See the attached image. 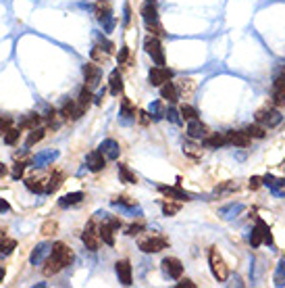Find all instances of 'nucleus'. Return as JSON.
Returning <instances> with one entry per match:
<instances>
[{
    "mask_svg": "<svg viewBox=\"0 0 285 288\" xmlns=\"http://www.w3.org/2000/svg\"><path fill=\"white\" fill-rule=\"evenodd\" d=\"M58 232V224L54 222V220H46L44 224H42V234L44 236H54Z\"/></svg>",
    "mask_w": 285,
    "mask_h": 288,
    "instance_id": "79ce46f5",
    "label": "nucleus"
},
{
    "mask_svg": "<svg viewBox=\"0 0 285 288\" xmlns=\"http://www.w3.org/2000/svg\"><path fill=\"white\" fill-rule=\"evenodd\" d=\"M84 113H86V111L79 107V102H77V100H67L65 105H63V109H61V115H63L65 119H71V121L79 119Z\"/></svg>",
    "mask_w": 285,
    "mask_h": 288,
    "instance_id": "f3484780",
    "label": "nucleus"
},
{
    "mask_svg": "<svg viewBox=\"0 0 285 288\" xmlns=\"http://www.w3.org/2000/svg\"><path fill=\"white\" fill-rule=\"evenodd\" d=\"M113 205H123V207H129V209H134V207H136V201H132L129 197H125V194H123V197H115V199H113Z\"/></svg>",
    "mask_w": 285,
    "mask_h": 288,
    "instance_id": "49530a36",
    "label": "nucleus"
},
{
    "mask_svg": "<svg viewBox=\"0 0 285 288\" xmlns=\"http://www.w3.org/2000/svg\"><path fill=\"white\" fill-rule=\"evenodd\" d=\"M164 117H167L171 123H175V125H179V123H181V113H179V111H175V109H169Z\"/></svg>",
    "mask_w": 285,
    "mask_h": 288,
    "instance_id": "09e8293b",
    "label": "nucleus"
},
{
    "mask_svg": "<svg viewBox=\"0 0 285 288\" xmlns=\"http://www.w3.org/2000/svg\"><path fill=\"white\" fill-rule=\"evenodd\" d=\"M281 119H283V115L277 111L275 105H273V107H265V109H260L256 113V121L263 123L265 128H277V125L281 123Z\"/></svg>",
    "mask_w": 285,
    "mask_h": 288,
    "instance_id": "39448f33",
    "label": "nucleus"
},
{
    "mask_svg": "<svg viewBox=\"0 0 285 288\" xmlns=\"http://www.w3.org/2000/svg\"><path fill=\"white\" fill-rule=\"evenodd\" d=\"M263 184L269 186V190L275 194V197H285V178H275V176H265Z\"/></svg>",
    "mask_w": 285,
    "mask_h": 288,
    "instance_id": "dca6fc26",
    "label": "nucleus"
},
{
    "mask_svg": "<svg viewBox=\"0 0 285 288\" xmlns=\"http://www.w3.org/2000/svg\"><path fill=\"white\" fill-rule=\"evenodd\" d=\"M50 251H52V245H48V243L38 245V247L33 249V253H31V263H33V266H40V263H44L46 257L50 255Z\"/></svg>",
    "mask_w": 285,
    "mask_h": 288,
    "instance_id": "aec40b11",
    "label": "nucleus"
},
{
    "mask_svg": "<svg viewBox=\"0 0 285 288\" xmlns=\"http://www.w3.org/2000/svg\"><path fill=\"white\" fill-rule=\"evenodd\" d=\"M2 280H4V268L0 266V282H2Z\"/></svg>",
    "mask_w": 285,
    "mask_h": 288,
    "instance_id": "680f3d73",
    "label": "nucleus"
},
{
    "mask_svg": "<svg viewBox=\"0 0 285 288\" xmlns=\"http://www.w3.org/2000/svg\"><path fill=\"white\" fill-rule=\"evenodd\" d=\"M225 138H227V144L235 146V148H246L252 142V138L246 134V130H229L227 134H225Z\"/></svg>",
    "mask_w": 285,
    "mask_h": 288,
    "instance_id": "9d476101",
    "label": "nucleus"
},
{
    "mask_svg": "<svg viewBox=\"0 0 285 288\" xmlns=\"http://www.w3.org/2000/svg\"><path fill=\"white\" fill-rule=\"evenodd\" d=\"M10 128H13V119L6 117V115H0V136H4Z\"/></svg>",
    "mask_w": 285,
    "mask_h": 288,
    "instance_id": "37998d69",
    "label": "nucleus"
},
{
    "mask_svg": "<svg viewBox=\"0 0 285 288\" xmlns=\"http://www.w3.org/2000/svg\"><path fill=\"white\" fill-rule=\"evenodd\" d=\"M92 88H88V86H84L79 90V96H77V102H79V107L84 109V111H88V107L92 105Z\"/></svg>",
    "mask_w": 285,
    "mask_h": 288,
    "instance_id": "473e14b6",
    "label": "nucleus"
},
{
    "mask_svg": "<svg viewBox=\"0 0 285 288\" xmlns=\"http://www.w3.org/2000/svg\"><path fill=\"white\" fill-rule=\"evenodd\" d=\"M171 77H173V71H171L169 67L156 65V67H152V69H150V73H148V82H150L152 86H162V84H167Z\"/></svg>",
    "mask_w": 285,
    "mask_h": 288,
    "instance_id": "1a4fd4ad",
    "label": "nucleus"
},
{
    "mask_svg": "<svg viewBox=\"0 0 285 288\" xmlns=\"http://www.w3.org/2000/svg\"><path fill=\"white\" fill-rule=\"evenodd\" d=\"M42 125V117L38 113H31V115H27V119L21 123V130H35V128H40Z\"/></svg>",
    "mask_w": 285,
    "mask_h": 288,
    "instance_id": "e433bc0d",
    "label": "nucleus"
},
{
    "mask_svg": "<svg viewBox=\"0 0 285 288\" xmlns=\"http://www.w3.org/2000/svg\"><path fill=\"white\" fill-rule=\"evenodd\" d=\"M44 136H46V130H44V128H35V130H31V134H29V138H27V148H31L33 144H38Z\"/></svg>",
    "mask_w": 285,
    "mask_h": 288,
    "instance_id": "a19ab883",
    "label": "nucleus"
},
{
    "mask_svg": "<svg viewBox=\"0 0 285 288\" xmlns=\"http://www.w3.org/2000/svg\"><path fill=\"white\" fill-rule=\"evenodd\" d=\"M61 184H63V174L61 171H54V174L48 178V182H46V192H56L61 188Z\"/></svg>",
    "mask_w": 285,
    "mask_h": 288,
    "instance_id": "c9c22d12",
    "label": "nucleus"
},
{
    "mask_svg": "<svg viewBox=\"0 0 285 288\" xmlns=\"http://www.w3.org/2000/svg\"><path fill=\"white\" fill-rule=\"evenodd\" d=\"M246 134L250 136V138H265V136H267V128H265L263 123L256 121L254 125H248V128H246Z\"/></svg>",
    "mask_w": 285,
    "mask_h": 288,
    "instance_id": "4c0bfd02",
    "label": "nucleus"
},
{
    "mask_svg": "<svg viewBox=\"0 0 285 288\" xmlns=\"http://www.w3.org/2000/svg\"><path fill=\"white\" fill-rule=\"evenodd\" d=\"M127 59H129V48H127V46H123L121 52H119V65H125Z\"/></svg>",
    "mask_w": 285,
    "mask_h": 288,
    "instance_id": "5fc2aeb1",
    "label": "nucleus"
},
{
    "mask_svg": "<svg viewBox=\"0 0 285 288\" xmlns=\"http://www.w3.org/2000/svg\"><path fill=\"white\" fill-rule=\"evenodd\" d=\"M15 247H17L15 238H8L4 232H0V255H10Z\"/></svg>",
    "mask_w": 285,
    "mask_h": 288,
    "instance_id": "c756f323",
    "label": "nucleus"
},
{
    "mask_svg": "<svg viewBox=\"0 0 285 288\" xmlns=\"http://www.w3.org/2000/svg\"><path fill=\"white\" fill-rule=\"evenodd\" d=\"M81 240H84L86 249L90 251H98L100 249V224H98V217L88 222V226L84 228V234H81Z\"/></svg>",
    "mask_w": 285,
    "mask_h": 288,
    "instance_id": "f03ea898",
    "label": "nucleus"
},
{
    "mask_svg": "<svg viewBox=\"0 0 285 288\" xmlns=\"http://www.w3.org/2000/svg\"><path fill=\"white\" fill-rule=\"evenodd\" d=\"M160 96L167 102H177V100H179V92H177V88H175V84L171 82V79L167 84L160 86Z\"/></svg>",
    "mask_w": 285,
    "mask_h": 288,
    "instance_id": "393cba45",
    "label": "nucleus"
},
{
    "mask_svg": "<svg viewBox=\"0 0 285 288\" xmlns=\"http://www.w3.org/2000/svg\"><path fill=\"white\" fill-rule=\"evenodd\" d=\"M98 42H100V46H104V52H106V54H111V52L115 50V44H113V42H109L106 38L98 36Z\"/></svg>",
    "mask_w": 285,
    "mask_h": 288,
    "instance_id": "3c124183",
    "label": "nucleus"
},
{
    "mask_svg": "<svg viewBox=\"0 0 285 288\" xmlns=\"http://www.w3.org/2000/svg\"><path fill=\"white\" fill-rule=\"evenodd\" d=\"M138 121H140L142 125H148V123L152 121V117H150V113H146V111H138Z\"/></svg>",
    "mask_w": 285,
    "mask_h": 288,
    "instance_id": "603ef678",
    "label": "nucleus"
},
{
    "mask_svg": "<svg viewBox=\"0 0 285 288\" xmlns=\"http://www.w3.org/2000/svg\"><path fill=\"white\" fill-rule=\"evenodd\" d=\"M244 211V205L242 203H231V205H225V207H221V217L223 220H233V217H237Z\"/></svg>",
    "mask_w": 285,
    "mask_h": 288,
    "instance_id": "a878e982",
    "label": "nucleus"
},
{
    "mask_svg": "<svg viewBox=\"0 0 285 288\" xmlns=\"http://www.w3.org/2000/svg\"><path fill=\"white\" fill-rule=\"evenodd\" d=\"M52 159H56V153H44V155H38L33 159V163H35V167H42L46 161H52Z\"/></svg>",
    "mask_w": 285,
    "mask_h": 288,
    "instance_id": "a18cd8bd",
    "label": "nucleus"
},
{
    "mask_svg": "<svg viewBox=\"0 0 285 288\" xmlns=\"http://www.w3.org/2000/svg\"><path fill=\"white\" fill-rule=\"evenodd\" d=\"M158 190H160L162 194H167V199H175V201H192V197H189L185 190H181L179 186H158Z\"/></svg>",
    "mask_w": 285,
    "mask_h": 288,
    "instance_id": "412c9836",
    "label": "nucleus"
},
{
    "mask_svg": "<svg viewBox=\"0 0 285 288\" xmlns=\"http://www.w3.org/2000/svg\"><path fill=\"white\" fill-rule=\"evenodd\" d=\"M279 75H283V77H285V67H283V71H281V73H279Z\"/></svg>",
    "mask_w": 285,
    "mask_h": 288,
    "instance_id": "e2e57ef3",
    "label": "nucleus"
},
{
    "mask_svg": "<svg viewBox=\"0 0 285 288\" xmlns=\"http://www.w3.org/2000/svg\"><path fill=\"white\" fill-rule=\"evenodd\" d=\"M23 171H25V161H17L15 167H13V178L19 180L23 176Z\"/></svg>",
    "mask_w": 285,
    "mask_h": 288,
    "instance_id": "8fccbe9b",
    "label": "nucleus"
},
{
    "mask_svg": "<svg viewBox=\"0 0 285 288\" xmlns=\"http://www.w3.org/2000/svg\"><path fill=\"white\" fill-rule=\"evenodd\" d=\"M81 201H84V192H69L65 194V197L58 201V207H63V209H67V207H73V205H79Z\"/></svg>",
    "mask_w": 285,
    "mask_h": 288,
    "instance_id": "cd10ccee",
    "label": "nucleus"
},
{
    "mask_svg": "<svg viewBox=\"0 0 285 288\" xmlns=\"http://www.w3.org/2000/svg\"><path fill=\"white\" fill-rule=\"evenodd\" d=\"M162 272L169 276L173 280H179L181 274H183V263L177 259V257H164L162 259Z\"/></svg>",
    "mask_w": 285,
    "mask_h": 288,
    "instance_id": "9b49d317",
    "label": "nucleus"
},
{
    "mask_svg": "<svg viewBox=\"0 0 285 288\" xmlns=\"http://www.w3.org/2000/svg\"><path fill=\"white\" fill-rule=\"evenodd\" d=\"M179 113H181V119H185V121L198 119V109L192 107V105H181V107H179Z\"/></svg>",
    "mask_w": 285,
    "mask_h": 288,
    "instance_id": "58836bf2",
    "label": "nucleus"
},
{
    "mask_svg": "<svg viewBox=\"0 0 285 288\" xmlns=\"http://www.w3.org/2000/svg\"><path fill=\"white\" fill-rule=\"evenodd\" d=\"M92 59H94V61H102V59H104V54L98 50V46H96V48H92Z\"/></svg>",
    "mask_w": 285,
    "mask_h": 288,
    "instance_id": "6e6d98bb",
    "label": "nucleus"
},
{
    "mask_svg": "<svg viewBox=\"0 0 285 288\" xmlns=\"http://www.w3.org/2000/svg\"><path fill=\"white\" fill-rule=\"evenodd\" d=\"M142 17L146 23H156L158 21V10H156V2L154 0H146L144 6H142Z\"/></svg>",
    "mask_w": 285,
    "mask_h": 288,
    "instance_id": "4be33fe9",
    "label": "nucleus"
},
{
    "mask_svg": "<svg viewBox=\"0 0 285 288\" xmlns=\"http://www.w3.org/2000/svg\"><path fill=\"white\" fill-rule=\"evenodd\" d=\"M283 169H285V161H283Z\"/></svg>",
    "mask_w": 285,
    "mask_h": 288,
    "instance_id": "0e129e2a",
    "label": "nucleus"
},
{
    "mask_svg": "<svg viewBox=\"0 0 285 288\" xmlns=\"http://www.w3.org/2000/svg\"><path fill=\"white\" fill-rule=\"evenodd\" d=\"M84 77H86V86L94 90L102 79V69L96 63H86L84 65Z\"/></svg>",
    "mask_w": 285,
    "mask_h": 288,
    "instance_id": "f8f14e48",
    "label": "nucleus"
},
{
    "mask_svg": "<svg viewBox=\"0 0 285 288\" xmlns=\"http://www.w3.org/2000/svg\"><path fill=\"white\" fill-rule=\"evenodd\" d=\"M164 115H167V111L162 109V102H160V100L152 102V105H150V117H152V121H156V119H162Z\"/></svg>",
    "mask_w": 285,
    "mask_h": 288,
    "instance_id": "ea45409f",
    "label": "nucleus"
},
{
    "mask_svg": "<svg viewBox=\"0 0 285 288\" xmlns=\"http://www.w3.org/2000/svg\"><path fill=\"white\" fill-rule=\"evenodd\" d=\"M187 136L192 138V140H204L208 136V128L200 119H192V121H187Z\"/></svg>",
    "mask_w": 285,
    "mask_h": 288,
    "instance_id": "2eb2a0df",
    "label": "nucleus"
},
{
    "mask_svg": "<svg viewBox=\"0 0 285 288\" xmlns=\"http://www.w3.org/2000/svg\"><path fill=\"white\" fill-rule=\"evenodd\" d=\"M204 146L206 148H221V146H227V138H225V134H210L204 138Z\"/></svg>",
    "mask_w": 285,
    "mask_h": 288,
    "instance_id": "bb28decb",
    "label": "nucleus"
},
{
    "mask_svg": "<svg viewBox=\"0 0 285 288\" xmlns=\"http://www.w3.org/2000/svg\"><path fill=\"white\" fill-rule=\"evenodd\" d=\"M144 50L152 56V61L156 65H164V50H162V44L156 36H148L144 40Z\"/></svg>",
    "mask_w": 285,
    "mask_h": 288,
    "instance_id": "423d86ee",
    "label": "nucleus"
},
{
    "mask_svg": "<svg viewBox=\"0 0 285 288\" xmlns=\"http://www.w3.org/2000/svg\"><path fill=\"white\" fill-rule=\"evenodd\" d=\"M248 186H250V190H258L260 186H263V178H260V176H252Z\"/></svg>",
    "mask_w": 285,
    "mask_h": 288,
    "instance_id": "864d4df0",
    "label": "nucleus"
},
{
    "mask_svg": "<svg viewBox=\"0 0 285 288\" xmlns=\"http://www.w3.org/2000/svg\"><path fill=\"white\" fill-rule=\"evenodd\" d=\"M115 272H117V278L123 286H132L134 284V270H132V263L127 259H119L115 263Z\"/></svg>",
    "mask_w": 285,
    "mask_h": 288,
    "instance_id": "6e6552de",
    "label": "nucleus"
},
{
    "mask_svg": "<svg viewBox=\"0 0 285 288\" xmlns=\"http://www.w3.org/2000/svg\"><path fill=\"white\" fill-rule=\"evenodd\" d=\"M273 284L275 286H285V259H281L275 268V274H273Z\"/></svg>",
    "mask_w": 285,
    "mask_h": 288,
    "instance_id": "f704fd0d",
    "label": "nucleus"
},
{
    "mask_svg": "<svg viewBox=\"0 0 285 288\" xmlns=\"http://www.w3.org/2000/svg\"><path fill=\"white\" fill-rule=\"evenodd\" d=\"M260 245H269V247H273V234H271V230H269L267 222L258 217V220H256V226H254V230H252V236H250V247L256 249V247H260Z\"/></svg>",
    "mask_w": 285,
    "mask_h": 288,
    "instance_id": "7ed1b4c3",
    "label": "nucleus"
},
{
    "mask_svg": "<svg viewBox=\"0 0 285 288\" xmlns=\"http://www.w3.org/2000/svg\"><path fill=\"white\" fill-rule=\"evenodd\" d=\"M121 121L123 123H129V121H134L136 119V115H138V111H136V107L132 105V100L129 98H123V102H121Z\"/></svg>",
    "mask_w": 285,
    "mask_h": 288,
    "instance_id": "b1692460",
    "label": "nucleus"
},
{
    "mask_svg": "<svg viewBox=\"0 0 285 288\" xmlns=\"http://www.w3.org/2000/svg\"><path fill=\"white\" fill-rule=\"evenodd\" d=\"M129 15H132V10H129V6H125V25H129Z\"/></svg>",
    "mask_w": 285,
    "mask_h": 288,
    "instance_id": "13d9d810",
    "label": "nucleus"
},
{
    "mask_svg": "<svg viewBox=\"0 0 285 288\" xmlns=\"http://www.w3.org/2000/svg\"><path fill=\"white\" fill-rule=\"evenodd\" d=\"M94 8H96V17H98V21L102 23L104 31H113V27H115V17H113V10H111V2H109V0H98Z\"/></svg>",
    "mask_w": 285,
    "mask_h": 288,
    "instance_id": "20e7f679",
    "label": "nucleus"
},
{
    "mask_svg": "<svg viewBox=\"0 0 285 288\" xmlns=\"http://www.w3.org/2000/svg\"><path fill=\"white\" fill-rule=\"evenodd\" d=\"M61 270H65V266H63V263L58 261L56 257H52V255L46 257L44 268H42V274H44V276H54V274H58Z\"/></svg>",
    "mask_w": 285,
    "mask_h": 288,
    "instance_id": "5701e85b",
    "label": "nucleus"
},
{
    "mask_svg": "<svg viewBox=\"0 0 285 288\" xmlns=\"http://www.w3.org/2000/svg\"><path fill=\"white\" fill-rule=\"evenodd\" d=\"M208 266H210V272H212V276H215L217 282H225V280H227L229 268H227V263H225V259L221 257V253L215 247L208 249Z\"/></svg>",
    "mask_w": 285,
    "mask_h": 288,
    "instance_id": "f257e3e1",
    "label": "nucleus"
},
{
    "mask_svg": "<svg viewBox=\"0 0 285 288\" xmlns=\"http://www.w3.org/2000/svg\"><path fill=\"white\" fill-rule=\"evenodd\" d=\"M160 207H162V213L167 215V217H171V215H175V213H179V211H181V203H179V201L175 203V199L162 201V203H160Z\"/></svg>",
    "mask_w": 285,
    "mask_h": 288,
    "instance_id": "72a5a7b5",
    "label": "nucleus"
},
{
    "mask_svg": "<svg viewBox=\"0 0 285 288\" xmlns=\"http://www.w3.org/2000/svg\"><path fill=\"white\" fill-rule=\"evenodd\" d=\"M185 286H187V288H196V284H194L192 280H181L179 284H177V288H185Z\"/></svg>",
    "mask_w": 285,
    "mask_h": 288,
    "instance_id": "4d7b16f0",
    "label": "nucleus"
},
{
    "mask_svg": "<svg viewBox=\"0 0 285 288\" xmlns=\"http://www.w3.org/2000/svg\"><path fill=\"white\" fill-rule=\"evenodd\" d=\"M2 176H6V167H4L2 163H0V178H2Z\"/></svg>",
    "mask_w": 285,
    "mask_h": 288,
    "instance_id": "052dcab7",
    "label": "nucleus"
},
{
    "mask_svg": "<svg viewBox=\"0 0 285 288\" xmlns=\"http://www.w3.org/2000/svg\"><path fill=\"white\" fill-rule=\"evenodd\" d=\"M98 148H100L102 155L109 159V161H117V159H119V153H121V148H119V142L111 140V138H109V140H104Z\"/></svg>",
    "mask_w": 285,
    "mask_h": 288,
    "instance_id": "6ab92c4d",
    "label": "nucleus"
},
{
    "mask_svg": "<svg viewBox=\"0 0 285 288\" xmlns=\"http://www.w3.org/2000/svg\"><path fill=\"white\" fill-rule=\"evenodd\" d=\"M144 228H146V224H144V222L132 224V226L127 228V232H125V234H127V236H138V234H140V232H142V230H144Z\"/></svg>",
    "mask_w": 285,
    "mask_h": 288,
    "instance_id": "de8ad7c7",
    "label": "nucleus"
},
{
    "mask_svg": "<svg viewBox=\"0 0 285 288\" xmlns=\"http://www.w3.org/2000/svg\"><path fill=\"white\" fill-rule=\"evenodd\" d=\"M117 167H119V178H121V182H125V184H138V176L125 163H119Z\"/></svg>",
    "mask_w": 285,
    "mask_h": 288,
    "instance_id": "7c9ffc66",
    "label": "nucleus"
},
{
    "mask_svg": "<svg viewBox=\"0 0 285 288\" xmlns=\"http://www.w3.org/2000/svg\"><path fill=\"white\" fill-rule=\"evenodd\" d=\"M25 186H27L29 192H35V194L46 192V182L42 178H27L25 180Z\"/></svg>",
    "mask_w": 285,
    "mask_h": 288,
    "instance_id": "2f4dec72",
    "label": "nucleus"
},
{
    "mask_svg": "<svg viewBox=\"0 0 285 288\" xmlns=\"http://www.w3.org/2000/svg\"><path fill=\"white\" fill-rule=\"evenodd\" d=\"M19 134H21V128L17 130V128H10L6 134H4V142L6 144H15L17 140H19Z\"/></svg>",
    "mask_w": 285,
    "mask_h": 288,
    "instance_id": "c03bdc74",
    "label": "nucleus"
},
{
    "mask_svg": "<svg viewBox=\"0 0 285 288\" xmlns=\"http://www.w3.org/2000/svg\"><path fill=\"white\" fill-rule=\"evenodd\" d=\"M50 255H52V257H56L58 261L63 263L65 268L73 263V251H71V249H69L65 243H54V245H52V251H50Z\"/></svg>",
    "mask_w": 285,
    "mask_h": 288,
    "instance_id": "ddd939ff",
    "label": "nucleus"
},
{
    "mask_svg": "<svg viewBox=\"0 0 285 288\" xmlns=\"http://www.w3.org/2000/svg\"><path fill=\"white\" fill-rule=\"evenodd\" d=\"M106 161H109V159H106V157L102 155V151L98 148V151H92V153L86 157V165H88L90 171H94V174H98V171L104 169Z\"/></svg>",
    "mask_w": 285,
    "mask_h": 288,
    "instance_id": "4468645a",
    "label": "nucleus"
},
{
    "mask_svg": "<svg viewBox=\"0 0 285 288\" xmlns=\"http://www.w3.org/2000/svg\"><path fill=\"white\" fill-rule=\"evenodd\" d=\"M0 211H8V203L6 201H0Z\"/></svg>",
    "mask_w": 285,
    "mask_h": 288,
    "instance_id": "bf43d9fd",
    "label": "nucleus"
},
{
    "mask_svg": "<svg viewBox=\"0 0 285 288\" xmlns=\"http://www.w3.org/2000/svg\"><path fill=\"white\" fill-rule=\"evenodd\" d=\"M115 226L106 220V217H102V224H100V240L104 245H109V247H113L115 245Z\"/></svg>",
    "mask_w": 285,
    "mask_h": 288,
    "instance_id": "a211bd4d",
    "label": "nucleus"
},
{
    "mask_svg": "<svg viewBox=\"0 0 285 288\" xmlns=\"http://www.w3.org/2000/svg\"><path fill=\"white\" fill-rule=\"evenodd\" d=\"M171 243H169V238H164V236H150V238H144V240H140V251L142 253H160L162 249H167Z\"/></svg>",
    "mask_w": 285,
    "mask_h": 288,
    "instance_id": "0eeeda50",
    "label": "nucleus"
},
{
    "mask_svg": "<svg viewBox=\"0 0 285 288\" xmlns=\"http://www.w3.org/2000/svg\"><path fill=\"white\" fill-rule=\"evenodd\" d=\"M123 92V75L119 69H115V71L111 73V94L119 96Z\"/></svg>",
    "mask_w": 285,
    "mask_h": 288,
    "instance_id": "c85d7f7f",
    "label": "nucleus"
}]
</instances>
